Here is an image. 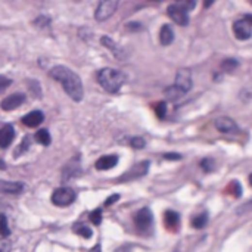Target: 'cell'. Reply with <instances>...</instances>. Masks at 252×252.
<instances>
[{
	"mask_svg": "<svg viewBox=\"0 0 252 252\" xmlns=\"http://www.w3.org/2000/svg\"><path fill=\"white\" fill-rule=\"evenodd\" d=\"M5 168H6V164L2 158H0V170H5Z\"/></svg>",
	"mask_w": 252,
	"mask_h": 252,
	"instance_id": "obj_39",
	"label": "cell"
},
{
	"mask_svg": "<svg viewBox=\"0 0 252 252\" xmlns=\"http://www.w3.org/2000/svg\"><path fill=\"white\" fill-rule=\"evenodd\" d=\"M159 42H161L162 46H170V45L174 42V31H173V28H171L168 24H165V25L161 27V31H159Z\"/></svg>",
	"mask_w": 252,
	"mask_h": 252,
	"instance_id": "obj_16",
	"label": "cell"
},
{
	"mask_svg": "<svg viewBox=\"0 0 252 252\" xmlns=\"http://www.w3.org/2000/svg\"><path fill=\"white\" fill-rule=\"evenodd\" d=\"M24 185L19 182H0V192H5V193H21L24 190Z\"/></svg>",
	"mask_w": 252,
	"mask_h": 252,
	"instance_id": "obj_18",
	"label": "cell"
},
{
	"mask_svg": "<svg viewBox=\"0 0 252 252\" xmlns=\"http://www.w3.org/2000/svg\"><path fill=\"white\" fill-rule=\"evenodd\" d=\"M25 102V94H21V93H14L8 97H5L0 103L3 111H14L16 108H19L22 103Z\"/></svg>",
	"mask_w": 252,
	"mask_h": 252,
	"instance_id": "obj_9",
	"label": "cell"
},
{
	"mask_svg": "<svg viewBox=\"0 0 252 252\" xmlns=\"http://www.w3.org/2000/svg\"><path fill=\"white\" fill-rule=\"evenodd\" d=\"M130 145H131L134 149H143V148H145V145H146V142L143 140L142 137H134V139L130 140Z\"/></svg>",
	"mask_w": 252,
	"mask_h": 252,
	"instance_id": "obj_27",
	"label": "cell"
},
{
	"mask_svg": "<svg viewBox=\"0 0 252 252\" xmlns=\"http://www.w3.org/2000/svg\"><path fill=\"white\" fill-rule=\"evenodd\" d=\"M35 140H37L40 145L47 146V145H50L52 137H50V134H49V131L46 128H42V130H39L37 133H35Z\"/></svg>",
	"mask_w": 252,
	"mask_h": 252,
	"instance_id": "obj_20",
	"label": "cell"
},
{
	"mask_svg": "<svg viewBox=\"0 0 252 252\" xmlns=\"http://www.w3.org/2000/svg\"><path fill=\"white\" fill-rule=\"evenodd\" d=\"M28 140H30V137L27 136V137H25V140H24V143H21L19 148L15 151V157H19V155H21V152L24 154V152L28 149V146H30V142H28Z\"/></svg>",
	"mask_w": 252,
	"mask_h": 252,
	"instance_id": "obj_28",
	"label": "cell"
},
{
	"mask_svg": "<svg viewBox=\"0 0 252 252\" xmlns=\"http://www.w3.org/2000/svg\"><path fill=\"white\" fill-rule=\"evenodd\" d=\"M74 161H76V159H74ZM74 161H71V162L65 167V170H63V182H66V180H69V178L77 177V175L81 173L79 162L74 164Z\"/></svg>",
	"mask_w": 252,
	"mask_h": 252,
	"instance_id": "obj_19",
	"label": "cell"
},
{
	"mask_svg": "<svg viewBox=\"0 0 252 252\" xmlns=\"http://www.w3.org/2000/svg\"><path fill=\"white\" fill-rule=\"evenodd\" d=\"M215 127H217V130H220L221 133H237V130H239L236 123L229 117H220L215 120Z\"/></svg>",
	"mask_w": 252,
	"mask_h": 252,
	"instance_id": "obj_11",
	"label": "cell"
},
{
	"mask_svg": "<svg viewBox=\"0 0 252 252\" xmlns=\"http://www.w3.org/2000/svg\"><path fill=\"white\" fill-rule=\"evenodd\" d=\"M11 248L12 245L8 239H0V252H11Z\"/></svg>",
	"mask_w": 252,
	"mask_h": 252,
	"instance_id": "obj_31",
	"label": "cell"
},
{
	"mask_svg": "<svg viewBox=\"0 0 252 252\" xmlns=\"http://www.w3.org/2000/svg\"><path fill=\"white\" fill-rule=\"evenodd\" d=\"M233 32L236 35V39L248 40V39H251V35H252V25L245 19H239L233 24Z\"/></svg>",
	"mask_w": 252,
	"mask_h": 252,
	"instance_id": "obj_8",
	"label": "cell"
},
{
	"mask_svg": "<svg viewBox=\"0 0 252 252\" xmlns=\"http://www.w3.org/2000/svg\"><path fill=\"white\" fill-rule=\"evenodd\" d=\"M249 185H251V186H252V174H251V175H249Z\"/></svg>",
	"mask_w": 252,
	"mask_h": 252,
	"instance_id": "obj_40",
	"label": "cell"
},
{
	"mask_svg": "<svg viewBox=\"0 0 252 252\" xmlns=\"http://www.w3.org/2000/svg\"><path fill=\"white\" fill-rule=\"evenodd\" d=\"M89 252H102V248H100V245L97 243V245H94V246H93V248L89 251Z\"/></svg>",
	"mask_w": 252,
	"mask_h": 252,
	"instance_id": "obj_37",
	"label": "cell"
},
{
	"mask_svg": "<svg viewBox=\"0 0 252 252\" xmlns=\"http://www.w3.org/2000/svg\"><path fill=\"white\" fill-rule=\"evenodd\" d=\"M149 170V162L148 161H143L137 165H134L130 171H127L124 175H121V178L118 182H126V180H130V178H137V177H142L145 175Z\"/></svg>",
	"mask_w": 252,
	"mask_h": 252,
	"instance_id": "obj_10",
	"label": "cell"
},
{
	"mask_svg": "<svg viewBox=\"0 0 252 252\" xmlns=\"http://www.w3.org/2000/svg\"><path fill=\"white\" fill-rule=\"evenodd\" d=\"M167 14L168 16L178 25L182 27H186L189 24V14L188 11L182 6V3H174V5H170L168 9H167Z\"/></svg>",
	"mask_w": 252,
	"mask_h": 252,
	"instance_id": "obj_5",
	"label": "cell"
},
{
	"mask_svg": "<svg viewBox=\"0 0 252 252\" xmlns=\"http://www.w3.org/2000/svg\"><path fill=\"white\" fill-rule=\"evenodd\" d=\"M76 201V192L71 188H59L52 193V202L56 206H68Z\"/></svg>",
	"mask_w": 252,
	"mask_h": 252,
	"instance_id": "obj_4",
	"label": "cell"
},
{
	"mask_svg": "<svg viewBox=\"0 0 252 252\" xmlns=\"http://www.w3.org/2000/svg\"><path fill=\"white\" fill-rule=\"evenodd\" d=\"M77 235H80V236H83V237H86V239H90L92 237V229L90 227H87L86 224H81V223H77L76 226H74V229H73Z\"/></svg>",
	"mask_w": 252,
	"mask_h": 252,
	"instance_id": "obj_22",
	"label": "cell"
},
{
	"mask_svg": "<svg viewBox=\"0 0 252 252\" xmlns=\"http://www.w3.org/2000/svg\"><path fill=\"white\" fill-rule=\"evenodd\" d=\"M97 80L99 84L110 93H117L123 84L126 83V76L121 73L120 69H114V68H103L99 71L97 74Z\"/></svg>",
	"mask_w": 252,
	"mask_h": 252,
	"instance_id": "obj_2",
	"label": "cell"
},
{
	"mask_svg": "<svg viewBox=\"0 0 252 252\" xmlns=\"http://www.w3.org/2000/svg\"><path fill=\"white\" fill-rule=\"evenodd\" d=\"M164 223L168 230H177V227L180 224V215L175 211H165Z\"/></svg>",
	"mask_w": 252,
	"mask_h": 252,
	"instance_id": "obj_15",
	"label": "cell"
},
{
	"mask_svg": "<svg viewBox=\"0 0 252 252\" xmlns=\"http://www.w3.org/2000/svg\"><path fill=\"white\" fill-rule=\"evenodd\" d=\"M11 84H12V80H9L5 76H0V93H2L3 90H6Z\"/></svg>",
	"mask_w": 252,
	"mask_h": 252,
	"instance_id": "obj_30",
	"label": "cell"
},
{
	"mask_svg": "<svg viewBox=\"0 0 252 252\" xmlns=\"http://www.w3.org/2000/svg\"><path fill=\"white\" fill-rule=\"evenodd\" d=\"M118 199H120V195H112V196H110V198L106 199V202H105V206H110V205L115 204Z\"/></svg>",
	"mask_w": 252,
	"mask_h": 252,
	"instance_id": "obj_33",
	"label": "cell"
},
{
	"mask_svg": "<svg viewBox=\"0 0 252 252\" xmlns=\"http://www.w3.org/2000/svg\"><path fill=\"white\" fill-rule=\"evenodd\" d=\"M206 221H208L206 214H201V215H196V217L192 219V226L195 229H202L206 226Z\"/></svg>",
	"mask_w": 252,
	"mask_h": 252,
	"instance_id": "obj_24",
	"label": "cell"
},
{
	"mask_svg": "<svg viewBox=\"0 0 252 252\" xmlns=\"http://www.w3.org/2000/svg\"><path fill=\"white\" fill-rule=\"evenodd\" d=\"M45 120L43 112L40 111H32L30 114H27L25 117H22V124L27 127H37L39 124H42Z\"/></svg>",
	"mask_w": 252,
	"mask_h": 252,
	"instance_id": "obj_14",
	"label": "cell"
},
{
	"mask_svg": "<svg viewBox=\"0 0 252 252\" xmlns=\"http://www.w3.org/2000/svg\"><path fill=\"white\" fill-rule=\"evenodd\" d=\"M134 223L136 227L140 232H149L154 223V215L149 208H142L136 215H134Z\"/></svg>",
	"mask_w": 252,
	"mask_h": 252,
	"instance_id": "obj_6",
	"label": "cell"
},
{
	"mask_svg": "<svg viewBox=\"0 0 252 252\" xmlns=\"http://www.w3.org/2000/svg\"><path fill=\"white\" fill-rule=\"evenodd\" d=\"M243 19H245V21H248V22L252 25V15H245V16H243Z\"/></svg>",
	"mask_w": 252,
	"mask_h": 252,
	"instance_id": "obj_38",
	"label": "cell"
},
{
	"mask_svg": "<svg viewBox=\"0 0 252 252\" xmlns=\"http://www.w3.org/2000/svg\"><path fill=\"white\" fill-rule=\"evenodd\" d=\"M9 235H11V229L8 226V219H6L5 214H2L0 215V236H2L3 239H6Z\"/></svg>",
	"mask_w": 252,
	"mask_h": 252,
	"instance_id": "obj_21",
	"label": "cell"
},
{
	"mask_svg": "<svg viewBox=\"0 0 252 252\" xmlns=\"http://www.w3.org/2000/svg\"><path fill=\"white\" fill-rule=\"evenodd\" d=\"M127 28L128 30H136V28H140V25H139V22H130V24H127Z\"/></svg>",
	"mask_w": 252,
	"mask_h": 252,
	"instance_id": "obj_36",
	"label": "cell"
},
{
	"mask_svg": "<svg viewBox=\"0 0 252 252\" xmlns=\"http://www.w3.org/2000/svg\"><path fill=\"white\" fill-rule=\"evenodd\" d=\"M201 165H202V168H204L205 171H212V170H214V162H212V159H204V161L201 162Z\"/></svg>",
	"mask_w": 252,
	"mask_h": 252,
	"instance_id": "obj_32",
	"label": "cell"
},
{
	"mask_svg": "<svg viewBox=\"0 0 252 252\" xmlns=\"http://www.w3.org/2000/svg\"><path fill=\"white\" fill-rule=\"evenodd\" d=\"M173 86H174L180 93H183V94L188 93V92L192 89V86H193V80H192V73H190V69H188V68L178 69Z\"/></svg>",
	"mask_w": 252,
	"mask_h": 252,
	"instance_id": "obj_3",
	"label": "cell"
},
{
	"mask_svg": "<svg viewBox=\"0 0 252 252\" xmlns=\"http://www.w3.org/2000/svg\"><path fill=\"white\" fill-rule=\"evenodd\" d=\"M117 164H118V157L117 155H105V157H102L96 161V168L100 170V171H105V170L114 168Z\"/></svg>",
	"mask_w": 252,
	"mask_h": 252,
	"instance_id": "obj_13",
	"label": "cell"
},
{
	"mask_svg": "<svg viewBox=\"0 0 252 252\" xmlns=\"http://www.w3.org/2000/svg\"><path fill=\"white\" fill-rule=\"evenodd\" d=\"M90 221L93 224H96V226H99L102 223V211L99 208L94 209V211H92V214H90Z\"/></svg>",
	"mask_w": 252,
	"mask_h": 252,
	"instance_id": "obj_26",
	"label": "cell"
},
{
	"mask_svg": "<svg viewBox=\"0 0 252 252\" xmlns=\"http://www.w3.org/2000/svg\"><path fill=\"white\" fill-rule=\"evenodd\" d=\"M165 112H167V103L165 102L158 103L157 105V115H158V118H164Z\"/></svg>",
	"mask_w": 252,
	"mask_h": 252,
	"instance_id": "obj_29",
	"label": "cell"
},
{
	"mask_svg": "<svg viewBox=\"0 0 252 252\" xmlns=\"http://www.w3.org/2000/svg\"><path fill=\"white\" fill-rule=\"evenodd\" d=\"M50 76H52V79H55L56 81H59L62 84L63 90L73 100L80 102L83 99V96H84L83 83H81V79L74 73V71H71L69 68H66L63 65H58V66L52 68Z\"/></svg>",
	"mask_w": 252,
	"mask_h": 252,
	"instance_id": "obj_1",
	"label": "cell"
},
{
	"mask_svg": "<svg viewBox=\"0 0 252 252\" xmlns=\"http://www.w3.org/2000/svg\"><path fill=\"white\" fill-rule=\"evenodd\" d=\"M117 8H118L117 0H105V2H100L97 9H96L94 18L97 21H106L108 18H111L114 15Z\"/></svg>",
	"mask_w": 252,
	"mask_h": 252,
	"instance_id": "obj_7",
	"label": "cell"
},
{
	"mask_svg": "<svg viewBox=\"0 0 252 252\" xmlns=\"http://www.w3.org/2000/svg\"><path fill=\"white\" fill-rule=\"evenodd\" d=\"M239 66V62L233 58H227L221 62V69L223 71H229V73H232V71H235L236 68Z\"/></svg>",
	"mask_w": 252,
	"mask_h": 252,
	"instance_id": "obj_23",
	"label": "cell"
},
{
	"mask_svg": "<svg viewBox=\"0 0 252 252\" xmlns=\"http://www.w3.org/2000/svg\"><path fill=\"white\" fill-rule=\"evenodd\" d=\"M102 45L106 47V49H110L118 59H123L124 58V50H123V47H120L112 39H110V37H102Z\"/></svg>",
	"mask_w": 252,
	"mask_h": 252,
	"instance_id": "obj_17",
	"label": "cell"
},
{
	"mask_svg": "<svg viewBox=\"0 0 252 252\" xmlns=\"http://www.w3.org/2000/svg\"><path fill=\"white\" fill-rule=\"evenodd\" d=\"M251 208H252V202H248L246 205H243L242 208H239V209H237V212H239V214H243L245 211H248V209H251Z\"/></svg>",
	"mask_w": 252,
	"mask_h": 252,
	"instance_id": "obj_35",
	"label": "cell"
},
{
	"mask_svg": "<svg viewBox=\"0 0 252 252\" xmlns=\"http://www.w3.org/2000/svg\"><path fill=\"white\" fill-rule=\"evenodd\" d=\"M227 189H229V193H232L235 198H240L242 196V186H240L239 182H232L227 186Z\"/></svg>",
	"mask_w": 252,
	"mask_h": 252,
	"instance_id": "obj_25",
	"label": "cell"
},
{
	"mask_svg": "<svg viewBox=\"0 0 252 252\" xmlns=\"http://www.w3.org/2000/svg\"><path fill=\"white\" fill-rule=\"evenodd\" d=\"M164 158L165 159H180V158H182V155H178V154H165Z\"/></svg>",
	"mask_w": 252,
	"mask_h": 252,
	"instance_id": "obj_34",
	"label": "cell"
},
{
	"mask_svg": "<svg viewBox=\"0 0 252 252\" xmlns=\"http://www.w3.org/2000/svg\"><path fill=\"white\" fill-rule=\"evenodd\" d=\"M15 137V128L12 126H3L0 128V148H8Z\"/></svg>",
	"mask_w": 252,
	"mask_h": 252,
	"instance_id": "obj_12",
	"label": "cell"
}]
</instances>
